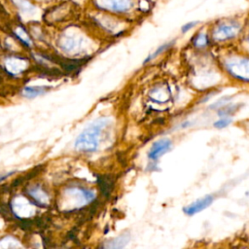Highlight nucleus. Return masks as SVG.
<instances>
[{
	"mask_svg": "<svg viewBox=\"0 0 249 249\" xmlns=\"http://www.w3.org/2000/svg\"><path fill=\"white\" fill-rule=\"evenodd\" d=\"M231 123V119H230L229 117H225L224 116V118H220L219 120H217L213 124V125L216 128H224V127H227Z\"/></svg>",
	"mask_w": 249,
	"mask_h": 249,
	"instance_id": "nucleus-14",
	"label": "nucleus"
},
{
	"mask_svg": "<svg viewBox=\"0 0 249 249\" xmlns=\"http://www.w3.org/2000/svg\"><path fill=\"white\" fill-rule=\"evenodd\" d=\"M244 40L247 44H249V13L245 15V22H244V30H243Z\"/></svg>",
	"mask_w": 249,
	"mask_h": 249,
	"instance_id": "nucleus-15",
	"label": "nucleus"
},
{
	"mask_svg": "<svg viewBox=\"0 0 249 249\" xmlns=\"http://www.w3.org/2000/svg\"><path fill=\"white\" fill-rule=\"evenodd\" d=\"M127 241H128V239H127L126 237H124V236H120V237H118V238L113 239L112 241H109L106 246H107V247H110V248H112V247L115 248V246H116V248H120V247L124 246Z\"/></svg>",
	"mask_w": 249,
	"mask_h": 249,
	"instance_id": "nucleus-12",
	"label": "nucleus"
},
{
	"mask_svg": "<svg viewBox=\"0 0 249 249\" xmlns=\"http://www.w3.org/2000/svg\"><path fill=\"white\" fill-rule=\"evenodd\" d=\"M97 183L100 189L101 194L104 196H108L110 195V193L113 190V180L109 175H102V176H98L97 179Z\"/></svg>",
	"mask_w": 249,
	"mask_h": 249,
	"instance_id": "nucleus-8",
	"label": "nucleus"
},
{
	"mask_svg": "<svg viewBox=\"0 0 249 249\" xmlns=\"http://www.w3.org/2000/svg\"><path fill=\"white\" fill-rule=\"evenodd\" d=\"M224 65L232 77L249 81V57H231L225 60Z\"/></svg>",
	"mask_w": 249,
	"mask_h": 249,
	"instance_id": "nucleus-4",
	"label": "nucleus"
},
{
	"mask_svg": "<svg viewBox=\"0 0 249 249\" xmlns=\"http://www.w3.org/2000/svg\"><path fill=\"white\" fill-rule=\"evenodd\" d=\"M174 44H175V40H171V41H168V42H165V43L161 44V45L159 46L151 54H149V55L147 56V58L145 59L144 62L146 63V62H148V61H150V60L155 59V58L158 57L159 55L162 54L163 53H165L166 51H168L169 49H171V48L174 46Z\"/></svg>",
	"mask_w": 249,
	"mask_h": 249,
	"instance_id": "nucleus-9",
	"label": "nucleus"
},
{
	"mask_svg": "<svg viewBox=\"0 0 249 249\" xmlns=\"http://www.w3.org/2000/svg\"><path fill=\"white\" fill-rule=\"evenodd\" d=\"M109 120L100 118L86 127L76 138L74 147L77 151L85 153L95 152L99 146L103 129L108 125Z\"/></svg>",
	"mask_w": 249,
	"mask_h": 249,
	"instance_id": "nucleus-2",
	"label": "nucleus"
},
{
	"mask_svg": "<svg viewBox=\"0 0 249 249\" xmlns=\"http://www.w3.org/2000/svg\"><path fill=\"white\" fill-rule=\"evenodd\" d=\"M199 23H200V22H199L198 20H190V21L184 23V24L181 26V28H180L181 33H182V34H186V33L190 32L191 30H193L194 28H196Z\"/></svg>",
	"mask_w": 249,
	"mask_h": 249,
	"instance_id": "nucleus-13",
	"label": "nucleus"
},
{
	"mask_svg": "<svg viewBox=\"0 0 249 249\" xmlns=\"http://www.w3.org/2000/svg\"><path fill=\"white\" fill-rule=\"evenodd\" d=\"M48 89V88L46 87H25L22 90L23 95L28 97V98H34L44 92H46V90Z\"/></svg>",
	"mask_w": 249,
	"mask_h": 249,
	"instance_id": "nucleus-11",
	"label": "nucleus"
},
{
	"mask_svg": "<svg viewBox=\"0 0 249 249\" xmlns=\"http://www.w3.org/2000/svg\"><path fill=\"white\" fill-rule=\"evenodd\" d=\"M14 173H15V171H11V172H8V173H2V174H0V182L3 181L4 179L10 177V176L13 175Z\"/></svg>",
	"mask_w": 249,
	"mask_h": 249,
	"instance_id": "nucleus-16",
	"label": "nucleus"
},
{
	"mask_svg": "<svg viewBox=\"0 0 249 249\" xmlns=\"http://www.w3.org/2000/svg\"><path fill=\"white\" fill-rule=\"evenodd\" d=\"M213 200H214V196L212 195H207V196L194 201L190 205L184 207L183 211L188 216H193L198 212H201L202 210L206 209L207 207H209L212 204Z\"/></svg>",
	"mask_w": 249,
	"mask_h": 249,
	"instance_id": "nucleus-5",
	"label": "nucleus"
},
{
	"mask_svg": "<svg viewBox=\"0 0 249 249\" xmlns=\"http://www.w3.org/2000/svg\"><path fill=\"white\" fill-rule=\"evenodd\" d=\"M171 141L169 139H160L154 142L148 152V158L151 160H157L163 154L168 152L171 148Z\"/></svg>",
	"mask_w": 249,
	"mask_h": 249,
	"instance_id": "nucleus-7",
	"label": "nucleus"
},
{
	"mask_svg": "<svg viewBox=\"0 0 249 249\" xmlns=\"http://www.w3.org/2000/svg\"><path fill=\"white\" fill-rule=\"evenodd\" d=\"M28 194L30 195V196L38 202V204L40 205H45L46 200H48V196L47 194L44 193L41 189L39 188H32L28 191Z\"/></svg>",
	"mask_w": 249,
	"mask_h": 249,
	"instance_id": "nucleus-10",
	"label": "nucleus"
},
{
	"mask_svg": "<svg viewBox=\"0 0 249 249\" xmlns=\"http://www.w3.org/2000/svg\"><path fill=\"white\" fill-rule=\"evenodd\" d=\"M212 40L210 37L209 30H206L204 28L199 29L196 31L191 38V45L196 50H204L208 48L211 44Z\"/></svg>",
	"mask_w": 249,
	"mask_h": 249,
	"instance_id": "nucleus-6",
	"label": "nucleus"
},
{
	"mask_svg": "<svg viewBox=\"0 0 249 249\" xmlns=\"http://www.w3.org/2000/svg\"><path fill=\"white\" fill-rule=\"evenodd\" d=\"M245 17L230 16L214 20L209 27L212 42L227 43L235 40L243 33Z\"/></svg>",
	"mask_w": 249,
	"mask_h": 249,
	"instance_id": "nucleus-1",
	"label": "nucleus"
},
{
	"mask_svg": "<svg viewBox=\"0 0 249 249\" xmlns=\"http://www.w3.org/2000/svg\"><path fill=\"white\" fill-rule=\"evenodd\" d=\"M94 7L104 13L130 19L139 12L140 0H92Z\"/></svg>",
	"mask_w": 249,
	"mask_h": 249,
	"instance_id": "nucleus-3",
	"label": "nucleus"
}]
</instances>
